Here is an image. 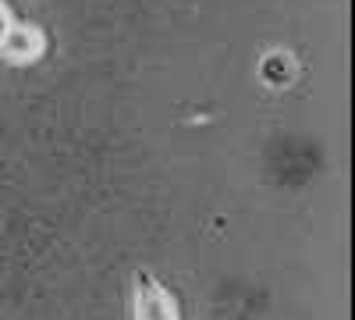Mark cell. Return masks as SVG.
I'll return each instance as SVG.
<instances>
[{
  "label": "cell",
  "mask_w": 355,
  "mask_h": 320,
  "mask_svg": "<svg viewBox=\"0 0 355 320\" xmlns=\"http://www.w3.org/2000/svg\"><path fill=\"white\" fill-rule=\"evenodd\" d=\"M135 320H178L171 296L164 292V285L153 281L146 271L135 278Z\"/></svg>",
  "instance_id": "obj_1"
},
{
  "label": "cell",
  "mask_w": 355,
  "mask_h": 320,
  "mask_svg": "<svg viewBox=\"0 0 355 320\" xmlns=\"http://www.w3.org/2000/svg\"><path fill=\"white\" fill-rule=\"evenodd\" d=\"M295 75V65H291V57L284 53H270V57H263V65H259V78L266 85H288Z\"/></svg>",
  "instance_id": "obj_2"
},
{
  "label": "cell",
  "mask_w": 355,
  "mask_h": 320,
  "mask_svg": "<svg viewBox=\"0 0 355 320\" xmlns=\"http://www.w3.org/2000/svg\"><path fill=\"white\" fill-rule=\"evenodd\" d=\"M36 47H40V40H36V33H28V28H15V33L4 36V50L11 57H33Z\"/></svg>",
  "instance_id": "obj_3"
}]
</instances>
